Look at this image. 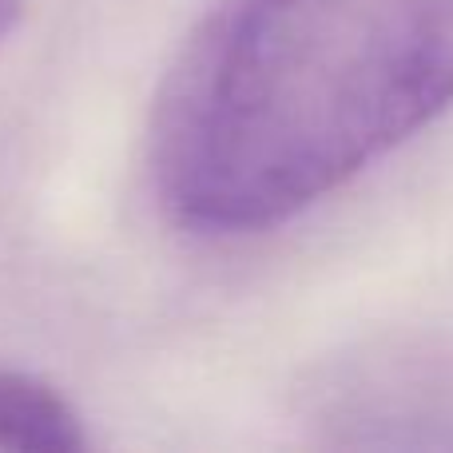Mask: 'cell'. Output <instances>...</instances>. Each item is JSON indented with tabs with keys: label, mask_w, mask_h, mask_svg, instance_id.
<instances>
[{
	"label": "cell",
	"mask_w": 453,
	"mask_h": 453,
	"mask_svg": "<svg viewBox=\"0 0 453 453\" xmlns=\"http://www.w3.org/2000/svg\"><path fill=\"white\" fill-rule=\"evenodd\" d=\"M88 434L60 390L20 370H0V449L80 453Z\"/></svg>",
	"instance_id": "2"
},
{
	"label": "cell",
	"mask_w": 453,
	"mask_h": 453,
	"mask_svg": "<svg viewBox=\"0 0 453 453\" xmlns=\"http://www.w3.org/2000/svg\"><path fill=\"white\" fill-rule=\"evenodd\" d=\"M453 108V0H223L156 119V188L196 234L290 223Z\"/></svg>",
	"instance_id": "1"
},
{
	"label": "cell",
	"mask_w": 453,
	"mask_h": 453,
	"mask_svg": "<svg viewBox=\"0 0 453 453\" xmlns=\"http://www.w3.org/2000/svg\"><path fill=\"white\" fill-rule=\"evenodd\" d=\"M20 16H24V0H0V40L20 24Z\"/></svg>",
	"instance_id": "3"
}]
</instances>
